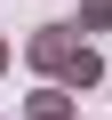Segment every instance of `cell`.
<instances>
[{
	"label": "cell",
	"instance_id": "4",
	"mask_svg": "<svg viewBox=\"0 0 112 120\" xmlns=\"http://www.w3.org/2000/svg\"><path fill=\"white\" fill-rule=\"evenodd\" d=\"M8 64H16V48H8V40H0V72H8Z\"/></svg>",
	"mask_w": 112,
	"mask_h": 120
},
{
	"label": "cell",
	"instance_id": "3",
	"mask_svg": "<svg viewBox=\"0 0 112 120\" xmlns=\"http://www.w3.org/2000/svg\"><path fill=\"white\" fill-rule=\"evenodd\" d=\"M72 32H112V0H80V16H72Z\"/></svg>",
	"mask_w": 112,
	"mask_h": 120
},
{
	"label": "cell",
	"instance_id": "2",
	"mask_svg": "<svg viewBox=\"0 0 112 120\" xmlns=\"http://www.w3.org/2000/svg\"><path fill=\"white\" fill-rule=\"evenodd\" d=\"M72 112H80V96L56 88V80H40V88L24 96V120H72Z\"/></svg>",
	"mask_w": 112,
	"mask_h": 120
},
{
	"label": "cell",
	"instance_id": "1",
	"mask_svg": "<svg viewBox=\"0 0 112 120\" xmlns=\"http://www.w3.org/2000/svg\"><path fill=\"white\" fill-rule=\"evenodd\" d=\"M88 32H72V24H40V32H24V64L40 72V80H56V72H64V56L80 48Z\"/></svg>",
	"mask_w": 112,
	"mask_h": 120
}]
</instances>
